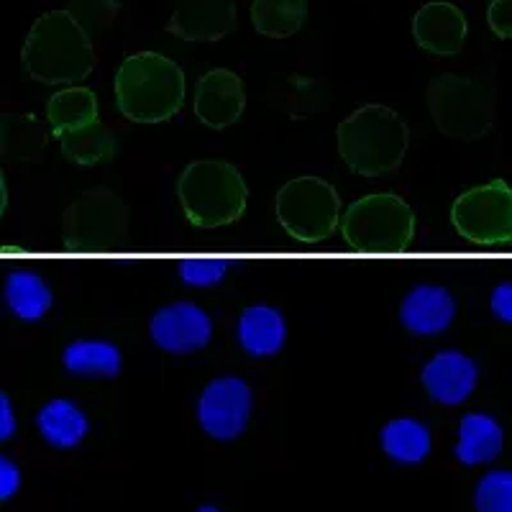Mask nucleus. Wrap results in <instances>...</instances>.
Masks as SVG:
<instances>
[{
  "label": "nucleus",
  "instance_id": "f257e3e1",
  "mask_svg": "<svg viewBox=\"0 0 512 512\" xmlns=\"http://www.w3.org/2000/svg\"><path fill=\"white\" fill-rule=\"evenodd\" d=\"M95 64L93 36L64 8L41 13L21 47L24 75L39 85H80L93 75Z\"/></svg>",
  "mask_w": 512,
  "mask_h": 512
},
{
  "label": "nucleus",
  "instance_id": "f03ea898",
  "mask_svg": "<svg viewBox=\"0 0 512 512\" xmlns=\"http://www.w3.org/2000/svg\"><path fill=\"white\" fill-rule=\"evenodd\" d=\"M116 105L134 123H164L185 105L187 80L175 59L159 52H136L121 62L113 80Z\"/></svg>",
  "mask_w": 512,
  "mask_h": 512
},
{
  "label": "nucleus",
  "instance_id": "7ed1b4c3",
  "mask_svg": "<svg viewBox=\"0 0 512 512\" xmlns=\"http://www.w3.org/2000/svg\"><path fill=\"white\" fill-rule=\"evenodd\" d=\"M336 144L354 175L384 177L405 162L410 128L405 118L387 105H361L338 123Z\"/></svg>",
  "mask_w": 512,
  "mask_h": 512
},
{
  "label": "nucleus",
  "instance_id": "20e7f679",
  "mask_svg": "<svg viewBox=\"0 0 512 512\" xmlns=\"http://www.w3.org/2000/svg\"><path fill=\"white\" fill-rule=\"evenodd\" d=\"M182 216L195 228H223L241 221L249 205L244 175L223 159H198L177 180Z\"/></svg>",
  "mask_w": 512,
  "mask_h": 512
},
{
  "label": "nucleus",
  "instance_id": "39448f33",
  "mask_svg": "<svg viewBox=\"0 0 512 512\" xmlns=\"http://www.w3.org/2000/svg\"><path fill=\"white\" fill-rule=\"evenodd\" d=\"M341 236L361 254H400L413 246L415 213L395 192H372L346 208Z\"/></svg>",
  "mask_w": 512,
  "mask_h": 512
},
{
  "label": "nucleus",
  "instance_id": "423d86ee",
  "mask_svg": "<svg viewBox=\"0 0 512 512\" xmlns=\"http://www.w3.org/2000/svg\"><path fill=\"white\" fill-rule=\"evenodd\" d=\"M274 216L290 239L300 244H323L344 221V208L331 182L303 175L280 187L274 198Z\"/></svg>",
  "mask_w": 512,
  "mask_h": 512
},
{
  "label": "nucleus",
  "instance_id": "0eeeda50",
  "mask_svg": "<svg viewBox=\"0 0 512 512\" xmlns=\"http://www.w3.org/2000/svg\"><path fill=\"white\" fill-rule=\"evenodd\" d=\"M425 105L438 131L448 139H484L495 123V98L474 77H433L425 90Z\"/></svg>",
  "mask_w": 512,
  "mask_h": 512
},
{
  "label": "nucleus",
  "instance_id": "6e6552de",
  "mask_svg": "<svg viewBox=\"0 0 512 512\" xmlns=\"http://www.w3.org/2000/svg\"><path fill=\"white\" fill-rule=\"evenodd\" d=\"M128 208L108 187H93L64 210L62 241L67 251L118 249L128 233Z\"/></svg>",
  "mask_w": 512,
  "mask_h": 512
},
{
  "label": "nucleus",
  "instance_id": "1a4fd4ad",
  "mask_svg": "<svg viewBox=\"0 0 512 512\" xmlns=\"http://www.w3.org/2000/svg\"><path fill=\"white\" fill-rule=\"evenodd\" d=\"M451 223L477 246L512 244V187L492 180L466 190L451 205Z\"/></svg>",
  "mask_w": 512,
  "mask_h": 512
},
{
  "label": "nucleus",
  "instance_id": "9d476101",
  "mask_svg": "<svg viewBox=\"0 0 512 512\" xmlns=\"http://www.w3.org/2000/svg\"><path fill=\"white\" fill-rule=\"evenodd\" d=\"M251 415V390L239 377H218L198 400L200 428L216 441H233L246 431Z\"/></svg>",
  "mask_w": 512,
  "mask_h": 512
},
{
  "label": "nucleus",
  "instance_id": "9b49d317",
  "mask_svg": "<svg viewBox=\"0 0 512 512\" xmlns=\"http://www.w3.org/2000/svg\"><path fill=\"white\" fill-rule=\"evenodd\" d=\"M239 26L236 0H175L167 31L187 44H213Z\"/></svg>",
  "mask_w": 512,
  "mask_h": 512
},
{
  "label": "nucleus",
  "instance_id": "f8f14e48",
  "mask_svg": "<svg viewBox=\"0 0 512 512\" xmlns=\"http://www.w3.org/2000/svg\"><path fill=\"white\" fill-rule=\"evenodd\" d=\"M154 346L169 354H192L210 344L213 320L203 308L192 303H172L159 308L149 320Z\"/></svg>",
  "mask_w": 512,
  "mask_h": 512
},
{
  "label": "nucleus",
  "instance_id": "ddd939ff",
  "mask_svg": "<svg viewBox=\"0 0 512 512\" xmlns=\"http://www.w3.org/2000/svg\"><path fill=\"white\" fill-rule=\"evenodd\" d=\"M246 111V88L244 80L233 70L216 67L208 70L198 80L195 98H192V113L198 116L203 126L213 131L233 126Z\"/></svg>",
  "mask_w": 512,
  "mask_h": 512
},
{
  "label": "nucleus",
  "instance_id": "4468645a",
  "mask_svg": "<svg viewBox=\"0 0 512 512\" xmlns=\"http://www.w3.org/2000/svg\"><path fill=\"white\" fill-rule=\"evenodd\" d=\"M469 24L459 6L446 0L425 3L413 16V39L433 57H454L464 49Z\"/></svg>",
  "mask_w": 512,
  "mask_h": 512
},
{
  "label": "nucleus",
  "instance_id": "2eb2a0df",
  "mask_svg": "<svg viewBox=\"0 0 512 512\" xmlns=\"http://www.w3.org/2000/svg\"><path fill=\"white\" fill-rule=\"evenodd\" d=\"M477 377V364L456 349L438 351L420 372L425 392L431 395L433 402L446 405V408H456L469 400L477 387Z\"/></svg>",
  "mask_w": 512,
  "mask_h": 512
},
{
  "label": "nucleus",
  "instance_id": "dca6fc26",
  "mask_svg": "<svg viewBox=\"0 0 512 512\" xmlns=\"http://www.w3.org/2000/svg\"><path fill=\"white\" fill-rule=\"evenodd\" d=\"M456 300L446 287L418 285L400 305V323L415 336H433L454 323Z\"/></svg>",
  "mask_w": 512,
  "mask_h": 512
},
{
  "label": "nucleus",
  "instance_id": "f3484780",
  "mask_svg": "<svg viewBox=\"0 0 512 512\" xmlns=\"http://www.w3.org/2000/svg\"><path fill=\"white\" fill-rule=\"evenodd\" d=\"M236 338H239L241 349L256 359L280 354L287 341L285 315L269 305H249L239 315Z\"/></svg>",
  "mask_w": 512,
  "mask_h": 512
},
{
  "label": "nucleus",
  "instance_id": "a211bd4d",
  "mask_svg": "<svg viewBox=\"0 0 512 512\" xmlns=\"http://www.w3.org/2000/svg\"><path fill=\"white\" fill-rule=\"evenodd\" d=\"M54 136L52 126L31 113H6L0 121V154L6 162H36Z\"/></svg>",
  "mask_w": 512,
  "mask_h": 512
},
{
  "label": "nucleus",
  "instance_id": "6ab92c4d",
  "mask_svg": "<svg viewBox=\"0 0 512 512\" xmlns=\"http://www.w3.org/2000/svg\"><path fill=\"white\" fill-rule=\"evenodd\" d=\"M505 446V431L492 415L466 413L459 423V443L454 454L464 466H479L495 461Z\"/></svg>",
  "mask_w": 512,
  "mask_h": 512
},
{
  "label": "nucleus",
  "instance_id": "aec40b11",
  "mask_svg": "<svg viewBox=\"0 0 512 512\" xmlns=\"http://www.w3.org/2000/svg\"><path fill=\"white\" fill-rule=\"evenodd\" d=\"M100 105L98 95L85 85H70L62 88L59 93H52L47 100V123L52 126L54 139L67 131H77L90 123L100 121L98 118Z\"/></svg>",
  "mask_w": 512,
  "mask_h": 512
},
{
  "label": "nucleus",
  "instance_id": "412c9836",
  "mask_svg": "<svg viewBox=\"0 0 512 512\" xmlns=\"http://www.w3.org/2000/svg\"><path fill=\"white\" fill-rule=\"evenodd\" d=\"M62 157L67 162L77 164V167H98V164H108L116 159L118 154V139L111 128L105 123L95 121L77 131H67V134L57 136Z\"/></svg>",
  "mask_w": 512,
  "mask_h": 512
},
{
  "label": "nucleus",
  "instance_id": "4be33fe9",
  "mask_svg": "<svg viewBox=\"0 0 512 512\" xmlns=\"http://www.w3.org/2000/svg\"><path fill=\"white\" fill-rule=\"evenodd\" d=\"M36 428H39L41 438L54 448H75L80 441L88 436V415L82 413L72 400H49L47 405H41L36 413Z\"/></svg>",
  "mask_w": 512,
  "mask_h": 512
},
{
  "label": "nucleus",
  "instance_id": "5701e85b",
  "mask_svg": "<svg viewBox=\"0 0 512 512\" xmlns=\"http://www.w3.org/2000/svg\"><path fill=\"white\" fill-rule=\"evenodd\" d=\"M3 300H6L8 310L24 323H39L44 315L52 310L54 292L49 285L41 280L39 274L31 269H18L6 277V287H3Z\"/></svg>",
  "mask_w": 512,
  "mask_h": 512
},
{
  "label": "nucleus",
  "instance_id": "b1692460",
  "mask_svg": "<svg viewBox=\"0 0 512 512\" xmlns=\"http://www.w3.org/2000/svg\"><path fill=\"white\" fill-rule=\"evenodd\" d=\"M64 369L77 377H118L121 374V349L103 338H80L64 346Z\"/></svg>",
  "mask_w": 512,
  "mask_h": 512
},
{
  "label": "nucleus",
  "instance_id": "393cba45",
  "mask_svg": "<svg viewBox=\"0 0 512 512\" xmlns=\"http://www.w3.org/2000/svg\"><path fill=\"white\" fill-rule=\"evenodd\" d=\"M379 443L392 461L415 466L431 454V431L415 418H395L379 431Z\"/></svg>",
  "mask_w": 512,
  "mask_h": 512
},
{
  "label": "nucleus",
  "instance_id": "a878e982",
  "mask_svg": "<svg viewBox=\"0 0 512 512\" xmlns=\"http://www.w3.org/2000/svg\"><path fill=\"white\" fill-rule=\"evenodd\" d=\"M249 18L267 39H287L308 21V0H251Z\"/></svg>",
  "mask_w": 512,
  "mask_h": 512
},
{
  "label": "nucleus",
  "instance_id": "bb28decb",
  "mask_svg": "<svg viewBox=\"0 0 512 512\" xmlns=\"http://www.w3.org/2000/svg\"><path fill=\"white\" fill-rule=\"evenodd\" d=\"M477 512H512V472L495 469L479 479L474 489Z\"/></svg>",
  "mask_w": 512,
  "mask_h": 512
},
{
  "label": "nucleus",
  "instance_id": "cd10ccee",
  "mask_svg": "<svg viewBox=\"0 0 512 512\" xmlns=\"http://www.w3.org/2000/svg\"><path fill=\"white\" fill-rule=\"evenodd\" d=\"M121 0H70L64 11L75 18L90 36L111 29L113 21L121 13Z\"/></svg>",
  "mask_w": 512,
  "mask_h": 512
},
{
  "label": "nucleus",
  "instance_id": "c85d7f7f",
  "mask_svg": "<svg viewBox=\"0 0 512 512\" xmlns=\"http://www.w3.org/2000/svg\"><path fill=\"white\" fill-rule=\"evenodd\" d=\"M228 272L226 259H208V256H192L180 262V277L190 287L221 285Z\"/></svg>",
  "mask_w": 512,
  "mask_h": 512
},
{
  "label": "nucleus",
  "instance_id": "c756f323",
  "mask_svg": "<svg viewBox=\"0 0 512 512\" xmlns=\"http://www.w3.org/2000/svg\"><path fill=\"white\" fill-rule=\"evenodd\" d=\"M487 24L497 39H512V0H492L487 8Z\"/></svg>",
  "mask_w": 512,
  "mask_h": 512
},
{
  "label": "nucleus",
  "instance_id": "7c9ffc66",
  "mask_svg": "<svg viewBox=\"0 0 512 512\" xmlns=\"http://www.w3.org/2000/svg\"><path fill=\"white\" fill-rule=\"evenodd\" d=\"M489 308H492V315H495L500 323H510L512 326V285L510 282H502L492 290V297H489Z\"/></svg>",
  "mask_w": 512,
  "mask_h": 512
},
{
  "label": "nucleus",
  "instance_id": "2f4dec72",
  "mask_svg": "<svg viewBox=\"0 0 512 512\" xmlns=\"http://www.w3.org/2000/svg\"><path fill=\"white\" fill-rule=\"evenodd\" d=\"M21 487V469L8 456L0 459V500L8 502Z\"/></svg>",
  "mask_w": 512,
  "mask_h": 512
},
{
  "label": "nucleus",
  "instance_id": "473e14b6",
  "mask_svg": "<svg viewBox=\"0 0 512 512\" xmlns=\"http://www.w3.org/2000/svg\"><path fill=\"white\" fill-rule=\"evenodd\" d=\"M16 433V413H13L8 392H0V441H11Z\"/></svg>",
  "mask_w": 512,
  "mask_h": 512
},
{
  "label": "nucleus",
  "instance_id": "72a5a7b5",
  "mask_svg": "<svg viewBox=\"0 0 512 512\" xmlns=\"http://www.w3.org/2000/svg\"><path fill=\"white\" fill-rule=\"evenodd\" d=\"M195 512H223V510H218V507H213V505H203L200 510H195Z\"/></svg>",
  "mask_w": 512,
  "mask_h": 512
}]
</instances>
